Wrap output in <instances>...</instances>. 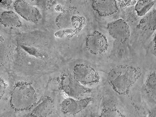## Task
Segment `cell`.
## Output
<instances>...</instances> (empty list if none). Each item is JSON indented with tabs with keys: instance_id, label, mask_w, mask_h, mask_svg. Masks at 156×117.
Returning <instances> with one entry per match:
<instances>
[{
	"instance_id": "obj_15",
	"label": "cell",
	"mask_w": 156,
	"mask_h": 117,
	"mask_svg": "<svg viewBox=\"0 0 156 117\" xmlns=\"http://www.w3.org/2000/svg\"><path fill=\"white\" fill-rule=\"evenodd\" d=\"M145 89L149 96L156 99V73H153L148 76Z\"/></svg>"
},
{
	"instance_id": "obj_8",
	"label": "cell",
	"mask_w": 156,
	"mask_h": 117,
	"mask_svg": "<svg viewBox=\"0 0 156 117\" xmlns=\"http://www.w3.org/2000/svg\"><path fill=\"white\" fill-rule=\"evenodd\" d=\"M16 11L26 20L35 22L40 20L41 15L38 10L24 1H16L14 4Z\"/></svg>"
},
{
	"instance_id": "obj_6",
	"label": "cell",
	"mask_w": 156,
	"mask_h": 117,
	"mask_svg": "<svg viewBox=\"0 0 156 117\" xmlns=\"http://www.w3.org/2000/svg\"><path fill=\"white\" fill-rule=\"evenodd\" d=\"M107 28L110 35L122 44L125 43L130 37L129 27L123 19H119L109 23Z\"/></svg>"
},
{
	"instance_id": "obj_17",
	"label": "cell",
	"mask_w": 156,
	"mask_h": 117,
	"mask_svg": "<svg viewBox=\"0 0 156 117\" xmlns=\"http://www.w3.org/2000/svg\"><path fill=\"white\" fill-rule=\"evenodd\" d=\"M0 98L1 99L5 94L6 88V83L3 79L1 77H0Z\"/></svg>"
},
{
	"instance_id": "obj_4",
	"label": "cell",
	"mask_w": 156,
	"mask_h": 117,
	"mask_svg": "<svg viewBox=\"0 0 156 117\" xmlns=\"http://www.w3.org/2000/svg\"><path fill=\"white\" fill-rule=\"evenodd\" d=\"M73 76L78 81L83 85H92L98 83L100 77L98 72L90 66L78 64L73 69Z\"/></svg>"
},
{
	"instance_id": "obj_19",
	"label": "cell",
	"mask_w": 156,
	"mask_h": 117,
	"mask_svg": "<svg viewBox=\"0 0 156 117\" xmlns=\"http://www.w3.org/2000/svg\"><path fill=\"white\" fill-rule=\"evenodd\" d=\"M153 42V49L156 52V32L155 33L154 36Z\"/></svg>"
},
{
	"instance_id": "obj_16",
	"label": "cell",
	"mask_w": 156,
	"mask_h": 117,
	"mask_svg": "<svg viewBox=\"0 0 156 117\" xmlns=\"http://www.w3.org/2000/svg\"><path fill=\"white\" fill-rule=\"evenodd\" d=\"M22 47L26 51L31 55L41 58H44L45 57L44 54L41 53L34 48L25 46H22Z\"/></svg>"
},
{
	"instance_id": "obj_13",
	"label": "cell",
	"mask_w": 156,
	"mask_h": 117,
	"mask_svg": "<svg viewBox=\"0 0 156 117\" xmlns=\"http://www.w3.org/2000/svg\"><path fill=\"white\" fill-rule=\"evenodd\" d=\"M155 1L139 0L135 5V10L140 17L144 16L149 13L155 3Z\"/></svg>"
},
{
	"instance_id": "obj_1",
	"label": "cell",
	"mask_w": 156,
	"mask_h": 117,
	"mask_svg": "<svg viewBox=\"0 0 156 117\" xmlns=\"http://www.w3.org/2000/svg\"><path fill=\"white\" fill-rule=\"evenodd\" d=\"M142 74L141 70L139 67L126 65H118L109 72L108 82L117 94L126 95Z\"/></svg>"
},
{
	"instance_id": "obj_12",
	"label": "cell",
	"mask_w": 156,
	"mask_h": 117,
	"mask_svg": "<svg viewBox=\"0 0 156 117\" xmlns=\"http://www.w3.org/2000/svg\"><path fill=\"white\" fill-rule=\"evenodd\" d=\"M1 23L5 26L19 27L22 23L16 14L11 11L3 12L0 15Z\"/></svg>"
},
{
	"instance_id": "obj_3",
	"label": "cell",
	"mask_w": 156,
	"mask_h": 117,
	"mask_svg": "<svg viewBox=\"0 0 156 117\" xmlns=\"http://www.w3.org/2000/svg\"><path fill=\"white\" fill-rule=\"evenodd\" d=\"M59 85L62 90L69 96L79 99L92 91L91 89L82 85L75 79L73 75L62 74L58 79Z\"/></svg>"
},
{
	"instance_id": "obj_18",
	"label": "cell",
	"mask_w": 156,
	"mask_h": 117,
	"mask_svg": "<svg viewBox=\"0 0 156 117\" xmlns=\"http://www.w3.org/2000/svg\"><path fill=\"white\" fill-rule=\"evenodd\" d=\"M148 117H156V106L151 111Z\"/></svg>"
},
{
	"instance_id": "obj_11",
	"label": "cell",
	"mask_w": 156,
	"mask_h": 117,
	"mask_svg": "<svg viewBox=\"0 0 156 117\" xmlns=\"http://www.w3.org/2000/svg\"><path fill=\"white\" fill-rule=\"evenodd\" d=\"M137 28L143 31L156 30V9L151 11L140 21Z\"/></svg>"
},
{
	"instance_id": "obj_10",
	"label": "cell",
	"mask_w": 156,
	"mask_h": 117,
	"mask_svg": "<svg viewBox=\"0 0 156 117\" xmlns=\"http://www.w3.org/2000/svg\"><path fill=\"white\" fill-rule=\"evenodd\" d=\"M91 5L93 9L102 17L112 15L118 9L116 1L115 0H92Z\"/></svg>"
},
{
	"instance_id": "obj_5",
	"label": "cell",
	"mask_w": 156,
	"mask_h": 117,
	"mask_svg": "<svg viewBox=\"0 0 156 117\" xmlns=\"http://www.w3.org/2000/svg\"><path fill=\"white\" fill-rule=\"evenodd\" d=\"M85 44L86 48L94 55L105 52L107 50L108 45L105 36L97 31L87 35Z\"/></svg>"
},
{
	"instance_id": "obj_9",
	"label": "cell",
	"mask_w": 156,
	"mask_h": 117,
	"mask_svg": "<svg viewBox=\"0 0 156 117\" xmlns=\"http://www.w3.org/2000/svg\"><path fill=\"white\" fill-rule=\"evenodd\" d=\"M55 102L53 99L46 97L35 105L26 117H48L54 110Z\"/></svg>"
},
{
	"instance_id": "obj_2",
	"label": "cell",
	"mask_w": 156,
	"mask_h": 117,
	"mask_svg": "<svg viewBox=\"0 0 156 117\" xmlns=\"http://www.w3.org/2000/svg\"><path fill=\"white\" fill-rule=\"evenodd\" d=\"M37 100L35 90L30 83L25 81L17 82L11 92L10 104L15 111L21 112L32 109Z\"/></svg>"
},
{
	"instance_id": "obj_14",
	"label": "cell",
	"mask_w": 156,
	"mask_h": 117,
	"mask_svg": "<svg viewBox=\"0 0 156 117\" xmlns=\"http://www.w3.org/2000/svg\"><path fill=\"white\" fill-rule=\"evenodd\" d=\"M98 117H125L116 108L115 103L113 101L104 104L101 114Z\"/></svg>"
},
{
	"instance_id": "obj_7",
	"label": "cell",
	"mask_w": 156,
	"mask_h": 117,
	"mask_svg": "<svg viewBox=\"0 0 156 117\" xmlns=\"http://www.w3.org/2000/svg\"><path fill=\"white\" fill-rule=\"evenodd\" d=\"M92 100V98L90 97L80 100L68 98L62 102L60 105L61 109L64 114H75L85 108Z\"/></svg>"
}]
</instances>
